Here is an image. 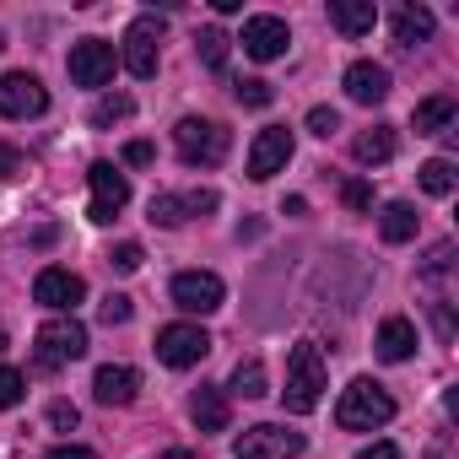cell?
<instances>
[{"mask_svg":"<svg viewBox=\"0 0 459 459\" xmlns=\"http://www.w3.org/2000/svg\"><path fill=\"white\" fill-rule=\"evenodd\" d=\"M325 378H330L325 351H319L314 341H298L292 357H287V389H281L287 411H292V416H308V411L325 400Z\"/></svg>","mask_w":459,"mask_h":459,"instance_id":"6da1fadb","label":"cell"},{"mask_svg":"<svg viewBox=\"0 0 459 459\" xmlns=\"http://www.w3.org/2000/svg\"><path fill=\"white\" fill-rule=\"evenodd\" d=\"M394 416V400L384 394V384H373V378H357L351 389H341V400H335V427H346V432H373V427H384Z\"/></svg>","mask_w":459,"mask_h":459,"instance_id":"7a4b0ae2","label":"cell"},{"mask_svg":"<svg viewBox=\"0 0 459 459\" xmlns=\"http://www.w3.org/2000/svg\"><path fill=\"white\" fill-rule=\"evenodd\" d=\"M76 357H87V330H82V319L60 314V319H49V325L33 335V362H39L44 373L65 368V362H76Z\"/></svg>","mask_w":459,"mask_h":459,"instance_id":"3957f363","label":"cell"},{"mask_svg":"<svg viewBox=\"0 0 459 459\" xmlns=\"http://www.w3.org/2000/svg\"><path fill=\"white\" fill-rule=\"evenodd\" d=\"M173 146H178V157H184L189 168H216V162L227 157V130H221L216 119H178Z\"/></svg>","mask_w":459,"mask_h":459,"instance_id":"277c9868","label":"cell"},{"mask_svg":"<svg viewBox=\"0 0 459 459\" xmlns=\"http://www.w3.org/2000/svg\"><path fill=\"white\" fill-rule=\"evenodd\" d=\"M303 448H308V437H303V432H287V427H276V421L244 427L238 443H233L238 459H298Z\"/></svg>","mask_w":459,"mask_h":459,"instance_id":"5b68a950","label":"cell"},{"mask_svg":"<svg viewBox=\"0 0 459 459\" xmlns=\"http://www.w3.org/2000/svg\"><path fill=\"white\" fill-rule=\"evenodd\" d=\"M87 184H92V205H87V216L103 227V221H114L125 205H130V178L114 168V162H92L87 168Z\"/></svg>","mask_w":459,"mask_h":459,"instance_id":"8992f818","label":"cell"},{"mask_svg":"<svg viewBox=\"0 0 459 459\" xmlns=\"http://www.w3.org/2000/svg\"><path fill=\"white\" fill-rule=\"evenodd\" d=\"M44 108H49V92H44L39 76H28V71H6V76H0V114H6V119H39Z\"/></svg>","mask_w":459,"mask_h":459,"instance_id":"52a82bcc","label":"cell"},{"mask_svg":"<svg viewBox=\"0 0 459 459\" xmlns=\"http://www.w3.org/2000/svg\"><path fill=\"white\" fill-rule=\"evenodd\" d=\"M157 44H162V22L157 17H135L130 33H125V55H119L135 82H152L157 76Z\"/></svg>","mask_w":459,"mask_h":459,"instance_id":"ba28073f","label":"cell"},{"mask_svg":"<svg viewBox=\"0 0 459 459\" xmlns=\"http://www.w3.org/2000/svg\"><path fill=\"white\" fill-rule=\"evenodd\" d=\"M221 298H227V287H221L216 271H178L173 276V303L184 314H216Z\"/></svg>","mask_w":459,"mask_h":459,"instance_id":"9c48e42d","label":"cell"},{"mask_svg":"<svg viewBox=\"0 0 459 459\" xmlns=\"http://www.w3.org/2000/svg\"><path fill=\"white\" fill-rule=\"evenodd\" d=\"M71 82L76 87H108L114 82V44H103V39H82V44H71Z\"/></svg>","mask_w":459,"mask_h":459,"instance_id":"30bf717a","label":"cell"},{"mask_svg":"<svg viewBox=\"0 0 459 459\" xmlns=\"http://www.w3.org/2000/svg\"><path fill=\"white\" fill-rule=\"evenodd\" d=\"M205 351H211V335L200 325H162L157 330V357L168 368H195Z\"/></svg>","mask_w":459,"mask_h":459,"instance_id":"8fae6325","label":"cell"},{"mask_svg":"<svg viewBox=\"0 0 459 459\" xmlns=\"http://www.w3.org/2000/svg\"><path fill=\"white\" fill-rule=\"evenodd\" d=\"M292 162V130L287 125H271V130H260L255 135V146H249V178H276L281 168Z\"/></svg>","mask_w":459,"mask_h":459,"instance_id":"7c38bea8","label":"cell"},{"mask_svg":"<svg viewBox=\"0 0 459 459\" xmlns=\"http://www.w3.org/2000/svg\"><path fill=\"white\" fill-rule=\"evenodd\" d=\"M238 44H244V55H249V60H281V55H287V44H292V28H287L281 17H249Z\"/></svg>","mask_w":459,"mask_h":459,"instance_id":"4fadbf2b","label":"cell"},{"mask_svg":"<svg viewBox=\"0 0 459 459\" xmlns=\"http://www.w3.org/2000/svg\"><path fill=\"white\" fill-rule=\"evenodd\" d=\"M33 298H39L44 308H55V314H71V308L87 298V281H82L76 271H60V265H49V271H39V281H33Z\"/></svg>","mask_w":459,"mask_h":459,"instance_id":"5bb4252c","label":"cell"},{"mask_svg":"<svg viewBox=\"0 0 459 459\" xmlns=\"http://www.w3.org/2000/svg\"><path fill=\"white\" fill-rule=\"evenodd\" d=\"M92 394H98V405H130L141 394V373L125 368V362H108V368H98Z\"/></svg>","mask_w":459,"mask_h":459,"instance_id":"9a60e30c","label":"cell"},{"mask_svg":"<svg viewBox=\"0 0 459 459\" xmlns=\"http://www.w3.org/2000/svg\"><path fill=\"white\" fill-rule=\"evenodd\" d=\"M346 98L351 103H384L389 98V71L384 65H373V60H357V65H346Z\"/></svg>","mask_w":459,"mask_h":459,"instance_id":"2e32d148","label":"cell"},{"mask_svg":"<svg viewBox=\"0 0 459 459\" xmlns=\"http://www.w3.org/2000/svg\"><path fill=\"white\" fill-rule=\"evenodd\" d=\"M373 22H378V6H373V0H330V28H335V33L362 39V33H373Z\"/></svg>","mask_w":459,"mask_h":459,"instance_id":"e0dca14e","label":"cell"},{"mask_svg":"<svg viewBox=\"0 0 459 459\" xmlns=\"http://www.w3.org/2000/svg\"><path fill=\"white\" fill-rule=\"evenodd\" d=\"M189 416L200 432H227V421H233V405H227V389H195L189 400Z\"/></svg>","mask_w":459,"mask_h":459,"instance_id":"ac0fdd59","label":"cell"},{"mask_svg":"<svg viewBox=\"0 0 459 459\" xmlns=\"http://www.w3.org/2000/svg\"><path fill=\"white\" fill-rule=\"evenodd\" d=\"M411 351H416V325L400 319V314H389V319L378 325V357H384V362H405Z\"/></svg>","mask_w":459,"mask_h":459,"instance_id":"d6986e66","label":"cell"},{"mask_svg":"<svg viewBox=\"0 0 459 459\" xmlns=\"http://www.w3.org/2000/svg\"><path fill=\"white\" fill-rule=\"evenodd\" d=\"M389 28H394V44H400V49H416V44L432 39V12H427V6H400Z\"/></svg>","mask_w":459,"mask_h":459,"instance_id":"ffe728a7","label":"cell"},{"mask_svg":"<svg viewBox=\"0 0 459 459\" xmlns=\"http://www.w3.org/2000/svg\"><path fill=\"white\" fill-rule=\"evenodd\" d=\"M454 114H459V103H454L448 92H437V98H421V103H416V135H448Z\"/></svg>","mask_w":459,"mask_h":459,"instance_id":"44dd1931","label":"cell"},{"mask_svg":"<svg viewBox=\"0 0 459 459\" xmlns=\"http://www.w3.org/2000/svg\"><path fill=\"white\" fill-rule=\"evenodd\" d=\"M378 238H384V244H411V238H416V211H411L405 200H389V205L378 211Z\"/></svg>","mask_w":459,"mask_h":459,"instance_id":"7402d4cb","label":"cell"},{"mask_svg":"<svg viewBox=\"0 0 459 459\" xmlns=\"http://www.w3.org/2000/svg\"><path fill=\"white\" fill-rule=\"evenodd\" d=\"M351 157H357L362 168H378V162H389V157H394V130H389V125H373V130H362V135L351 141Z\"/></svg>","mask_w":459,"mask_h":459,"instance_id":"603a6c76","label":"cell"},{"mask_svg":"<svg viewBox=\"0 0 459 459\" xmlns=\"http://www.w3.org/2000/svg\"><path fill=\"white\" fill-rule=\"evenodd\" d=\"M227 394H238V400H260V394H271V378H265V362H260V357H249V362H238V368H233V384H227Z\"/></svg>","mask_w":459,"mask_h":459,"instance_id":"cb8c5ba5","label":"cell"},{"mask_svg":"<svg viewBox=\"0 0 459 459\" xmlns=\"http://www.w3.org/2000/svg\"><path fill=\"white\" fill-rule=\"evenodd\" d=\"M416 178H421V189H427V195H437V200H448V195H454V184H459V173H454V162H448V157L421 162V173H416Z\"/></svg>","mask_w":459,"mask_h":459,"instance_id":"d4e9b609","label":"cell"},{"mask_svg":"<svg viewBox=\"0 0 459 459\" xmlns=\"http://www.w3.org/2000/svg\"><path fill=\"white\" fill-rule=\"evenodd\" d=\"M189 216H195V211H189V195H168V189L152 195V221H157V227H184Z\"/></svg>","mask_w":459,"mask_h":459,"instance_id":"484cf974","label":"cell"},{"mask_svg":"<svg viewBox=\"0 0 459 459\" xmlns=\"http://www.w3.org/2000/svg\"><path fill=\"white\" fill-rule=\"evenodd\" d=\"M227 44H233V39H227L221 28H205V33L195 39V55H200V65H205V71H221V65H227Z\"/></svg>","mask_w":459,"mask_h":459,"instance_id":"4316f807","label":"cell"},{"mask_svg":"<svg viewBox=\"0 0 459 459\" xmlns=\"http://www.w3.org/2000/svg\"><path fill=\"white\" fill-rule=\"evenodd\" d=\"M233 98H238L244 108H271L276 92H271V82H260V76H238V82H233Z\"/></svg>","mask_w":459,"mask_h":459,"instance_id":"83f0119b","label":"cell"},{"mask_svg":"<svg viewBox=\"0 0 459 459\" xmlns=\"http://www.w3.org/2000/svg\"><path fill=\"white\" fill-rule=\"evenodd\" d=\"M130 114H135V103H130L125 92H114V98H98L92 125H98V130H108V125H119V119H130Z\"/></svg>","mask_w":459,"mask_h":459,"instance_id":"f1b7e54d","label":"cell"},{"mask_svg":"<svg viewBox=\"0 0 459 459\" xmlns=\"http://www.w3.org/2000/svg\"><path fill=\"white\" fill-rule=\"evenodd\" d=\"M22 394H28V378H22L17 368H0V411L22 405Z\"/></svg>","mask_w":459,"mask_h":459,"instance_id":"f546056e","label":"cell"},{"mask_svg":"<svg viewBox=\"0 0 459 459\" xmlns=\"http://www.w3.org/2000/svg\"><path fill=\"white\" fill-rule=\"evenodd\" d=\"M130 314H135V303H130L125 292H108V298L98 303V319H103V325H130Z\"/></svg>","mask_w":459,"mask_h":459,"instance_id":"4dcf8cb0","label":"cell"},{"mask_svg":"<svg viewBox=\"0 0 459 459\" xmlns=\"http://www.w3.org/2000/svg\"><path fill=\"white\" fill-rule=\"evenodd\" d=\"M141 260H146V255H141V244H114V255H108V265H114V271H125V276H130V271H141Z\"/></svg>","mask_w":459,"mask_h":459,"instance_id":"1f68e13d","label":"cell"},{"mask_svg":"<svg viewBox=\"0 0 459 459\" xmlns=\"http://www.w3.org/2000/svg\"><path fill=\"white\" fill-rule=\"evenodd\" d=\"M341 200H346L351 211H368V205H373V184H368V178H351V184L341 189Z\"/></svg>","mask_w":459,"mask_h":459,"instance_id":"d6a6232c","label":"cell"},{"mask_svg":"<svg viewBox=\"0 0 459 459\" xmlns=\"http://www.w3.org/2000/svg\"><path fill=\"white\" fill-rule=\"evenodd\" d=\"M308 130H314V135H325V141H330V135H335V130H341V114H335V108H314V114H308Z\"/></svg>","mask_w":459,"mask_h":459,"instance_id":"836d02e7","label":"cell"},{"mask_svg":"<svg viewBox=\"0 0 459 459\" xmlns=\"http://www.w3.org/2000/svg\"><path fill=\"white\" fill-rule=\"evenodd\" d=\"M0 178H22V152L0 141Z\"/></svg>","mask_w":459,"mask_h":459,"instance_id":"e575fe53","label":"cell"},{"mask_svg":"<svg viewBox=\"0 0 459 459\" xmlns=\"http://www.w3.org/2000/svg\"><path fill=\"white\" fill-rule=\"evenodd\" d=\"M49 427H60V432H71V427H76V405H65V400H55V405H49Z\"/></svg>","mask_w":459,"mask_h":459,"instance_id":"d590c367","label":"cell"},{"mask_svg":"<svg viewBox=\"0 0 459 459\" xmlns=\"http://www.w3.org/2000/svg\"><path fill=\"white\" fill-rule=\"evenodd\" d=\"M152 157H157V152H152V141H130V146H125V162H130V168H146Z\"/></svg>","mask_w":459,"mask_h":459,"instance_id":"8d00e7d4","label":"cell"},{"mask_svg":"<svg viewBox=\"0 0 459 459\" xmlns=\"http://www.w3.org/2000/svg\"><path fill=\"white\" fill-rule=\"evenodd\" d=\"M44 459H98L92 448H82V443H60V448H49Z\"/></svg>","mask_w":459,"mask_h":459,"instance_id":"74e56055","label":"cell"},{"mask_svg":"<svg viewBox=\"0 0 459 459\" xmlns=\"http://www.w3.org/2000/svg\"><path fill=\"white\" fill-rule=\"evenodd\" d=\"M357 459H405L394 443H368V448H357Z\"/></svg>","mask_w":459,"mask_h":459,"instance_id":"f35d334b","label":"cell"},{"mask_svg":"<svg viewBox=\"0 0 459 459\" xmlns=\"http://www.w3.org/2000/svg\"><path fill=\"white\" fill-rule=\"evenodd\" d=\"M189 211H195V216H200V211H216V195H211V189H195V195H189Z\"/></svg>","mask_w":459,"mask_h":459,"instance_id":"ab89813d","label":"cell"},{"mask_svg":"<svg viewBox=\"0 0 459 459\" xmlns=\"http://www.w3.org/2000/svg\"><path fill=\"white\" fill-rule=\"evenodd\" d=\"M162 459H195V454H189V448H168Z\"/></svg>","mask_w":459,"mask_h":459,"instance_id":"60d3db41","label":"cell"}]
</instances>
